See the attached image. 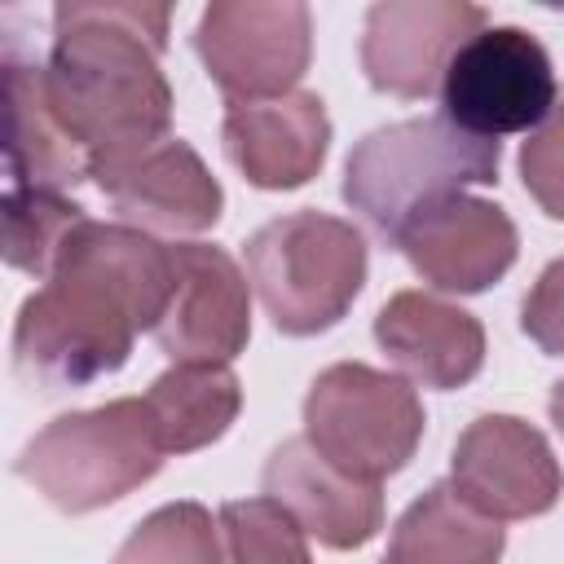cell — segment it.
<instances>
[{"label":"cell","mask_w":564,"mask_h":564,"mask_svg":"<svg viewBox=\"0 0 564 564\" xmlns=\"http://www.w3.org/2000/svg\"><path fill=\"white\" fill-rule=\"evenodd\" d=\"M172 247L123 220H79L13 322V370L40 392L84 388L132 357L172 300Z\"/></svg>","instance_id":"6da1fadb"},{"label":"cell","mask_w":564,"mask_h":564,"mask_svg":"<svg viewBox=\"0 0 564 564\" xmlns=\"http://www.w3.org/2000/svg\"><path fill=\"white\" fill-rule=\"evenodd\" d=\"M167 4H57L44 66L48 101L88 159V181L172 128V84L159 66Z\"/></svg>","instance_id":"7a4b0ae2"},{"label":"cell","mask_w":564,"mask_h":564,"mask_svg":"<svg viewBox=\"0 0 564 564\" xmlns=\"http://www.w3.org/2000/svg\"><path fill=\"white\" fill-rule=\"evenodd\" d=\"M498 159V141L471 137L445 115L401 119L352 145L339 194L383 242H397L410 220L458 198L467 185H494Z\"/></svg>","instance_id":"3957f363"},{"label":"cell","mask_w":564,"mask_h":564,"mask_svg":"<svg viewBox=\"0 0 564 564\" xmlns=\"http://www.w3.org/2000/svg\"><path fill=\"white\" fill-rule=\"evenodd\" d=\"M163 458L167 445L145 397H119L93 410L57 414L26 441L13 471L57 511L84 516L154 480Z\"/></svg>","instance_id":"277c9868"},{"label":"cell","mask_w":564,"mask_h":564,"mask_svg":"<svg viewBox=\"0 0 564 564\" xmlns=\"http://www.w3.org/2000/svg\"><path fill=\"white\" fill-rule=\"evenodd\" d=\"M247 282L282 335H322L366 286V234L326 212H291L260 225L247 247Z\"/></svg>","instance_id":"5b68a950"},{"label":"cell","mask_w":564,"mask_h":564,"mask_svg":"<svg viewBox=\"0 0 564 564\" xmlns=\"http://www.w3.org/2000/svg\"><path fill=\"white\" fill-rule=\"evenodd\" d=\"M423 401L410 379L375 370L366 361L326 366L304 397L308 445L357 480H383L401 471L423 441Z\"/></svg>","instance_id":"8992f818"},{"label":"cell","mask_w":564,"mask_h":564,"mask_svg":"<svg viewBox=\"0 0 564 564\" xmlns=\"http://www.w3.org/2000/svg\"><path fill=\"white\" fill-rule=\"evenodd\" d=\"M560 97L551 53L524 26H480L445 66L441 106L471 137L533 132Z\"/></svg>","instance_id":"52a82bcc"},{"label":"cell","mask_w":564,"mask_h":564,"mask_svg":"<svg viewBox=\"0 0 564 564\" xmlns=\"http://www.w3.org/2000/svg\"><path fill=\"white\" fill-rule=\"evenodd\" d=\"M189 40L229 101H264L295 93L308 70L313 13L295 0H216Z\"/></svg>","instance_id":"ba28073f"},{"label":"cell","mask_w":564,"mask_h":564,"mask_svg":"<svg viewBox=\"0 0 564 564\" xmlns=\"http://www.w3.org/2000/svg\"><path fill=\"white\" fill-rule=\"evenodd\" d=\"M449 485L494 520H529L560 502L564 471L533 423L516 414H480L454 441Z\"/></svg>","instance_id":"9c48e42d"},{"label":"cell","mask_w":564,"mask_h":564,"mask_svg":"<svg viewBox=\"0 0 564 564\" xmlns=\"http://www.w3.org/2000/svg\"><path fill=\"white\" fill-rule=\"evenodd\" d=\"M485 26V9L467 0H379L361 26V70L370 88L419 101L441 88L449 57Z\"/></svg>","instance_id":"30bf717a"},{"label":"cell","mask_w":564,"mask_h":564,"mask_svg":"<svg viewBox=\"0 0 564 564\" xmlns=\"http://www.w3.org/2000/svg\"><path fill=\"white\" fill-rule=\"evenodd\" d=\"M172 269V300L154 326L159 348L172 361L229 366L251 339V282L234 256L212 242H176Z\"/></svg>","instance_id":"8fae6325"},{"label":"cell","mask_w":564,"mask_h":564,"mask_svg":"<svg viewBox=\"0 0 564 564\" xmlns=\"http://www.w3.org/2000/svg\"><path fill=\"white\" fill-rule=\"evenodd\" d=\"M392 247L427 286L449 295H476L516 264L520 234L498 203L458 194L410 220Z\"/></svg>","instance_id":"7c38bea8"},{"label":"cell","mask_w":564,"mask_h":564,"mask_svg":"<svg viewBox=\"0 0 564 564\" xmlns=\"http://www.w3.org/2000/svg\"><path fill=\"white\" fill-rule=\"evenodd\" d=\"M93 181L110 198L115 216L145 234H203L220 220L225 207L220 181L181 137H167L123 163H110Z\"/></svg>","instance_id":"4fadbf2b"},{"label":"cell","mask_w":564,"mask_h":564,"mask_svg":"<svg viewBox=\"0 0 564 564\" xmlns=\"http://www.w3.org/2000/svg\"><path fill=\"white\" fill-rule=\"evenodd\" d=\"M220 141L229 163L256 189L308 185L330 150V119L317 93H282L264 101H229Z\"/></svg>","instance_id":"5bb4252c"},{"label":"cell","mask_w":564,"mask_h":564,"mask_svg":"<svg viewBox=\"0 0 564 564\" xmlns=\"http://www.w3.org/2000/svg\"><path fill=\"white\" fill-rule=\"evenodd\" d=\"M264 494L330 551H357L383 529V489L326 463L308 436L282 441L264 463Z\"/></svg>","instance_id":"9a60e30c"},{"label":"cell","mask_w":564,"mask_h":564,"mask_svg":"<svg viewBox=\"0 0 564 564\" xmlns=\"http://www.w3.org/2000/svg\"><path fill=\"white\" fill-rule=\"evenodd\" d=\"M375 344L423 388H463L485 366V326L476 313L432 295L397 291L375 313Z\"/></svg>","instance_id":"2e32d148"},{"label":"cell","mask_w":564,"mask_h":564,"mask_svg":"<svg viewBox=\"0 0 564 564\" xmlns=\"http://www.w3.org/2000/svg\"><path fill=\"white\" fill-rule=\"evenodd\" d=\"M4 101H9V185L66 194L79 181H88V159L48 101L44 66L9 57Z\"/></svg>","instance_id":"e0dca14e"},{"label":"cell","mask_w":564,"mask_h":564,"mask_svg":"<svg viewBox=\"0 0 564 564\" xmlns=\"http://www.w3.org/2000/svg\"><path fill=\"white\" fill-rule=\"evenodd\" d=\"M502 546V520L476 511L449 480H436L397 516L383 564H498Z\"/></svg>","instance_id":"ac0fdd59"},{"label":"cell","mask_w":564,"mask_h":564,"mask_svg":"<svg viewBox=\"0 0 564 564\" xmlns=\"http://www.w3.org/2000/svg\"><path fill=\"white\" fill-rule=\"evenodd\" d=\"M145 405L159 423L167 454H194L229 432L242 410V383L229 366L176 361L150 383Z\"/></svg>","instance_id":"d6986e66"},{"label":"cell","mask_w":564,"mask_h":564,"mask_svg":"<svg viewBox=\"0 0 564 564\" xmlns=\"http://www.w3.org/2000/svg\"><path fill=\"white\" fill-rule=\"evenodd\" d=\"M0 220H4V238H0L4 260L31 278H48L66 234L88 216L75 198H66L57 189L9 185L0 198Z\"/></svg>","instance_id":"ffe728a7"},{"label":"cell","mask_w":564,"mask_h":564,"mask_svg":"<svg viewBox=\"0 0 564 564\" xmlns=\"http://www.w3.org/2000/svg\"><path fill=\"white\" fill-rule=\"evenodd\" d=\"M110 564H220L212 511L203 502H167L150 511Z\"/></svg>","instance_id":"44dd1931"},{"label":"cell","mask_w":564,"mask_h":564,"mask_svg":"<svg viewBox=\"0 0 564 564\" xmlns=\"http://www.w3.org/2000/svg\"><path fill=\"white\" fill-rule=\"evenodd\" d=\"M229 564H313L300 520L273 498H234L220 507Z\"/></svg>","instance_id":"7402d4cb"},{"label":"cell","mask_w":564,"mask_h":564,"mask_svg":"<svg viewBox=\"0 0 564 564\" xmlns=\"http://www.w3.org/2000/svg\"><path fill=\"white\" fill-rule=\"evenodd\" d=\"M520 181L551 220H564V88L551 115L520 145Z\"/></svg>","instance_id":"603a6c76"},{"label":"cell","mask_w":564,"mask_h":564,"mask_svg":"<svg viewBox=\"0 0 564 564\" xmlns=\"http://www.w3.org/2000/svg\"><path fill=\"white\" fill-rule=\"evenodd\" d=\"M520 330L546 352L564 357V256L551 260L520 304Z\"/></svg>","instance_id":"cb8c5ba5"},{"label":"cell","mask_w":564,"mask_h":564,"mask_svg":"<svg viewBox=\"0 0 564 564\" xmlns=\"http://www.w3.org/2000/svg\"><path fill=\"white\" fill-rule=\"evenodd\" d=\"M546 410H551V423L564 432V379L551 388V401H546Z\"/></svg>","instance_id":"d4e9b609"}]
</instances>
